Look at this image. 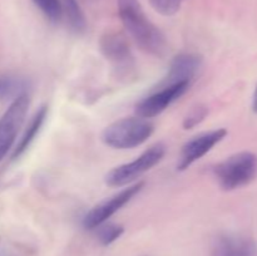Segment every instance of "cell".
Instances as JSON below:
<instances>
[{"label":"cell","mask_w":257,"mask_h":256,"mask_svg":"<svg viewBox=\"0 0 257 256\" xmlns=\"http://www.w3.org/2000/svg\"><path fill=\"white\" fill-rule=\"evenodd\" d=\"M118 14L123 27L141 50L156 58L167 54L166 35L148 19L138 0H118Z\"/></svg>","instance_id":"obj_1"},{"label":"cell","mask_w":257,"mask_h":256,"mask_svg":"<svg viewBox=\"0 0 257 256\" xmlns=\"http://www.w3.org/2000/svg\"><path fill=\"white\" fill-rule=\"evenodd\" d=\"M153 132L155 124L150 119L128 117L107 125L100 135V140L113 150H133L147 142Z\"/></svg>","instance_id":"obj_2"},{"label":"cell","mask_w":257,"mask_h":256,"mask_svg":"<svg viewBox=\"0 0 257 256\" xmlns=\"http://www.w3.org/2000/svg\"><path fill=\"white\" fill-rule=\"evenodd\" d=\"M213 175L225 191H233L250 185L257 177V155L238 152L215 166Z\"/></svg>","instance_id":"obj_3"},{"label":"cell","mask_w":257,"mask_h":256,"mask_svg":"<svg viewBox=\"0 0 257 256\" xmlns=\"http://www.w3.org/2000/svg\"><path fill=\"white\" fill-rule=\"evenodd\" d=\"M166 155V146L163 143H156L138 156L133 161L112 168L104 176L105 185L109 187H125L152 170L156 165L163 160Z\"/></svg>","instance_id":"obj_4"},{"label":"cell","mask_w":257,"mask_h":256,"mask_svg":"<svg viewBox=\"0 0 257 256\" xmlns=\"http://www.w3.org/2000/svg\"><path fill=\"white\" fill-rule=\"evenodd\" d=\"M99 49L113 65L117 75L130 79L136 74V60L127 38L119 32H107L99 40Z\"/></svg>","instance_id":"obj_5"},{"label":"cell","mask_w":257,"mask_h":256,"mask_svg":"<svg viewBox=\"0 0 257 256\" xmlns=\"http://www.w3.org/2000/svg\"><path fill=\"white\" fill-rule=\"evenodd\" d=\"M146 183L143 181L136 182L133 185L127 186L125 188L120 190L115 195L100 201L99 203L90 208L85 216L83 217L82 225L85 230H94L103 222L109 221L114 213H117L120 208L124 207L127 203H130L141 191L145 188Z\"/></svg>","instance_id":"obj_6"},{"label":"cell","mask_w":257,"mask_h":256,"mask_svg":"<svg viewBox=\"0 0 257 256\" xmlns=\"http://www.w3.org/2000/svg\"><path fill=\"white\" fill-rule=\"evenodd\" d=\"M30 105L28 93L12 100L8 109L0 118V162L14 145L20 128L24 123Z\"/></svg>","instance_id":"obj_7"},{"label":"cell","mask_w":257,"mask_h":256,"mask_svg":"<svg viewBox=\"0 0 257 256\" xmlns=\"http://www.w3.org/2000/svg\"><path fill=\"white\" fill-rule=\"evenodd\" d=\"M190 85V82H180L170 85H161L160 89L145 97L136 104V114H137V117L146 118V119L157 117L161 113L165 112L172 103L180 99L187 92Z\"/></svg>","instance_id":"obj_8"},{"label":"cell","mask_w":257,"mask_h":256,"mask_svg":"<svg viewBox=\"0 0 257 256\" xmlns=\"http://www.w3.org/2000/svg\"><path fill=\"white\" fill-rule=\"evenodd\" d=\"M227 136L226 128H218V130L203 132L195 136L190 141L182 146L181 150L180 160L177 163L178 171H186L198 160L207 155L215 146H217L221 141H223Z\"/></svg>","instance_id":"obj_9"},{"label":"cell","mask_w":257,"mask_h":256,"mask_svg":"<svg viewBox=\"0 0 257 256\" xmlns=\"http://www.w3.org/2000/svg\"><path fill=\"white\" fill-rule=\"evenodd\" d=\"M202 57L196 53H180L171 60L167 75L161 85H170L180 82H190L202 67Z\"/></svg>","instance_id":"obj_10"},{"label":"cell","mask_w":257,"mask_h":256,"mask_svg":"<svg viewBox=\"0 0 257 256\" xmlns=\"http://www.w3.org/2000/svg\"><path fill=\"white\" fill-rule=\"evenodd\" d=\"M212 256H257V245L247 236L225 233L216 240Z\"/></svg>","instance_id":"obj_11"},{"label":"cell","mask_w":257,"mask_h":256,"mask_svg":"<svg viewBox=\"0 0 257 256\" xmlns=\"http://www.w3.org/2000/svg\"><path fill=\"white\" fill-rule=\"evenodd\" d=\"M48 112H49L48 105L43 104L38 108L37 112L34 113V115L30 118L29 123H28V125L25 127L22 137L18 141L17 146H15L14 151H13V160H18V158L22 155H24L28 151V148L32 146V143L34 142L37 136L39 135V132L42 131L43 125H44L45 119H47L48 117Z\"/></svg>","instance_id":"obj_12"},{"label":"cell","mask_w":257,"mask_h":256,"mask_svg":"<svg viewBox=\"0 0 257 256\" xmlns=\"http://www.w3.org/2000/svg\"><path fill=\"white\" fill-rule=\"evenodd\" d=\"M30 83L27 78L14 74L0 75V99H15L28 93Z\"/></svg>","instance_id":"obj_13"},{"label":"cell","mask_w":257,"mask_h":256,"mask_svg":"<svg viewBox=\"0 0 257 256\" xmlns=\"http://www.w3.org/2000/svg\"><path fill=\"white\" fill-rule=\"evenodd\" d=\"M63 7V15L67 19L70 29L75 34H82L87 29V19L78 0H60Z\"/></svg>","instance_id":"obj_14"},{"label":"cell","mask_w":257,"mask_h":256,"mask_svg":"<svg viewBox=\"0 0 257 256\" xmlns=\"http://www.w3.org/2000/svg\"><path fill=\"white\" fill-rule=\"evenodd\" d=\"M94 230L98 241L103 246L112 245L113 242H115L124 233V227L120 223L109 222V221L103 222L102 225L95 227Z\"/></svg>","instance_id":"obj_15"},{"label":"cell","mask_w":257,"mask_h":256,"mask_svg":"<svg viewBox=\"0 0 257 256\" xmlns=\"http://www.w3.org/2000/svg\"><path fill=\"white\" fill-rule=\"evenodd\" d=\"M33 4L42 12L45 19L52 24H58L63 19V7L60 0H32Z\"/></svg>","instance_id":"obj_16"},{"label":"cell","mask_w":257,"mask_h":256,"mask_svg":"<svg viewBox=\"0 0 257 256\" xmlns=\"http://www.w3.org/2000/svg\"><path fill=\"white\" fill-rule=\"evenodd\" d=\"M207 114L208 108L206 107V105H195V107L186 114V117L183 118V128H185V130H193V128L197 127L198 124H201V123L206 119Z\"/></svg>","instance_id":"obj_17"},{"label":"cell","mask_w":257,"mask_h":256,"mask_svg":"<svg viewBox=\"0 0 257 256\" xmlns=\"http://www.w3.org/2000/svg\"><path fill=\"white\" fill-rule=\"evenodd\" d=\"M185 0H150L153 9L161 15L172 17L177 14Z\"/></svg>","instance_id":"obj_18"},{"label":"cell","mask_w":257,"mask_h":256,"mask_svg":"<svg viewBox=\"0 0 257 256\" xmlns=\"http://www.w3.org/2000/svg\"><path fill=\"white\" fill-rule=\"evenodd\" d=\"M252 110L257 114V84L255 87V92H253V97H252Z\"/></svg>","instance_id":"obj_19"}]
</instances>
